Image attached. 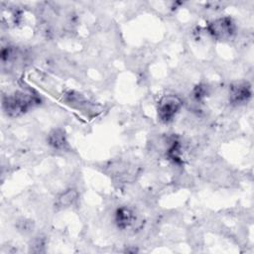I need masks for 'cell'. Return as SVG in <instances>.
Segmentation results:
<instances>
[{"label": "cell", "mask_w": 254, "mask_h": 254, "mask_svg": "<svg viewBox=\"0 0 254 254\" xmlns=\"http://www.w3.org/2000/svg\"><path fill=\"white\" fill-rule=\"evenodd\" d=\"M251 87L247 82L235 83L230 87L229 101L234 105H242L251 98Z\"/></svg>", "instance_id": "cell-4"}, {"label": "cell", "mask_w": 254, "mask_h": 254, "mask_svg": "<svg viewBox=\"0 0 254 254\" xmlns=\"http://www.w3.org/2000/svg\"><path fill=\"white\" fill-rule=\"evenodd\" d=\"M38 99L32 93L24 91H15L2 98V107L5 113L10 117H19L29 111Z\"/></svg>", "instance_id": "cell-1"}, {"label": "cell", "mask_w": 254, "mask_h": 254, "mask_svg": "<svg viewBox=\"0 0 254 254\" xmlns=\"http://www.w3.org/2000/svg\"><path fill=\"white\" fill-rule=\"evenodd\" d=\"M134 220L135 215L133 211L126 206L119 207L115 212V223L121 229H125L132 225L134 223Z\"/></svg>", "instance_id": "cell-6"}, {"label": "cell", "mask_w": 254, "mask_h": 254, "mask_svg": "<svg viewBox=\"0 0 254 254\" xmlns=\"http://www.w3.org/2000/svg\"><path fill=\"white\" fill-rule=\"evenodd\" d=\"M48 143L51 147L57 150H65L68 146L64 132L60 128L54 129L50 132L48 135Z\"/></svg>", "instance_id": "cell-7"}, {"label": "cell", "mask_w": 254, "mask_h": 254, "mask_svg": "<svg viewBox=\"0 0 254 254\" xmlns=\"http://www.w3.org/2000/svg\"><path fill=\"white\" fill-rule=\"evenodd\" d=\"M183 107V100L175 94H167L160 98L157 105L158 118L162 123H171Z\"/></svg>", "instance_id": "cell-2"}, {"label": "cell", "mask_w": 254, "mask_h": 254, "mask_svg": "<svg viewBox=\"0 0 254 254\" xmlns=\"http://www.w3.org/2000/svg\"><path fill=\"white\" fill-rule=\"evenodd\" d=\"M78 196V191L75 189H66L57 195L55 200V207L59 210L69 208L77 202Z\"/></svg>", "instance_id": "cell-5"}, {"label": "cell", "mask_w": 254, "mask_h": 254, "mask_svg": "<svg viewBox=\"0 0 254 254\" xmlns=\"http://www.w3.org/2000/svg\"><path fill=\"white\" fill-rule=\"evenodd\" d=\"M207 30L209 34L218 41L229 40L235 33V23L230 17L224 16L211 21Z\"/></svg>", "instance_id": "cell-3"}]
</instances>
